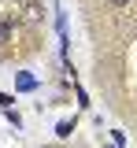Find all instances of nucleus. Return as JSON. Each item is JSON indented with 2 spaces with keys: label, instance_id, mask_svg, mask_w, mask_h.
Here are the masks:
<instances>
[{
  "label": "nucleus",
  "instance_id": "obj_3",
  "mask_svg": "<svg viewBox=\"0 0 137 148\" xmlns=\"http://www.w3.org/2000/svg\"><path fill=\"white\" fill-rule=\"evenodd\" d=\"M56 133H59V137H71V133H74V122H59Z\"/></svg>",
  "mask_w": 137,
  "mask_h": 148
},
{
  "label": "nucleus",
  "instance_id": "obj_1",
  "mask_svg": "<svg viewBox=\"0 0 137 148\" xmlns=\"http://www.w3.org/2000/svg\"><path fill=\"white\" fill-rule=\"evenodd\" d=\"M34 85H37V82H34L30 74H19V89H22V92H30V89H34Z\"/></svg>",
  "mask_w": 137,
  "mask_h": 148
},
{
  "label": "nucleus",
  "instance_id": "obj_4",
  "mask_svg": "<svg viewBox=\"0 0 137 148\" xmlns=\"http://www.w3.org/2000/svg\"><path fill=\"white\" fill-rule=\"evenodd\" d=\"M108 4H111V8H126L130 0H108Z\"/></svg>",
  "mask_w": 137,
  "mask_h": 148
},
{
  "label": "nucleus",
  "instance_id": "obj_5",
  "mask_svg": "<svg viewBox=\"0 0 137 148\" xmlns=\"http://www.w3.org/2000/svg\"><path fill=\"white\" fill-rule=\"evenodd\" d=\"M8 104H11V96H4V92H0V108H8Z\"/></svg>",
  "mask_w": 137,
  "mask_h": 148
},
{
  "label": "nucleus",
  "instance_id": "obj_2",
  "mask_svg": "<svg viewBox=\"0 0 137 148\" xmlns=\"http://www.w3.org/2000/svg\"><path fill=\"white\" fill-rule=\"evenodd\" d=\"M8 37H11V22H8V18H0V45H4Z\"/></svg>",
  "mask_w": 137,
  "mask_h": 148
}]
</instances>
